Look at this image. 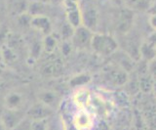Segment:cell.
Returning a JSON list of instances; mask_svg holds the SVG:
<instances>
[{"label": "cell", "mask_w": 156, "mask_h": 130, "mask_svg": "<svg viewBox=\"0 0 156 130\" xmlns=\"http://www.w3.org/2000/svg\"><path fill=\"white\" fill-rule=\"evenodd\" d=\"M63 5L66 8L67 23L74 28L82 26L81 8L76 0H65Z\"/></svg>", "instance_id": "6da1fadb"}, {"label": "cell", "mask_w": 156, "mask_h": 130, "mask_svg": "<svg viewBox=\"0 0 156 130\" xmlns=\"http://www.w3.org/2000/svg\"><path fill=\"white\" fill-rule=\"evenodd\" d=\"M24 118V114L21 110H8L6 109L1 114L0 121L6 130H12Z\"/></svg>", "instance_id": "7a4b0ae2"}, {"label": "cell", "mask_w": 156, "mask_h": 130, "mask_svg": "<svg viewBox=\"0 0 156 130\" xmlns=\"http://www.w3.org/2000/svg\"><path fill=\"white\" fill-rule=\"evenodd\" d=\"M94 33L89 28L84 26H80L74 28V32L72 34V41L73 44L77 47H84L88 43H92Z\"/></svg>", "instance_id": "3957f363"}, {"label": "cell", "mask_w": 156, "mask_h": 130, "mask_svg": "<svg viewBox=\"0 0 156 130\" xmlns=\"http://www.w3.org/2000/svg\"><path fill=\"white\" fill-rule=\"evenodd\" d=\"M51 114L52 110L50 107L44 105L41 102H38L29 108L26 115L30 120H44L50 117Z\"/></svg>", "instance_id": "277c9868"}, {"label": "cell", "mask_w": 156, "mask_h": 130, "mask_svg": "<svg viewBox=\"0 0 156 130\" xmlns=\"http://www.w3.org/2000/svg\"><path fill=\"white\" fill-rule=\"evenodd\" d=\"M82 26L94 31L98 23V13L95 7L91 5H86L85 9H81Z\"/></svg>", "instance_id": "5b68a950"}, {"label": "cell", "mask_w": 156, "mask_h": 130, "mask_svg": "<svg viewBox=\"0 0 156 130\" xmlns=\"http://www.w3.org/2000/svg\"><path fill=\"white\" fill-rule=\"evenodd\" d=\"M30 27L37 31H40L42 34L48 35L52 33V23L50 19L45 15L34 16L30 19Z\"/></svg>", "instance_id": "8992f818"}, {"label": "cell", "mask_w": 156, "mask_h": 130, "mask_svg": "<svg viewBox=\"0 0 156 130\" xmlns=\"http://www.w3.org/2000/svg\"><path fill=\"white\" fill-rule=\"evenodd\" d=\"M74 125L78 130H84L92 127L93 125V119L91 115L86 113L85 110L77 113L74 117Z\"/></svg>", "instance_id": "52a82bcc"}, {"label": "cell", "mask_w": 156, "mask_h": 130, "mask_svg": "<svg viewBox=\"0 0 156 130\" xmlns=\"http://www.w3.org/2000/svg\"><path fill=\"white\" fill-rule=\"evenodd\" d=\"M4 104L8 110H20L23 105V96L17 92H11L5 97Z\"/></svg>", "instance_id": "ba28073f"}, {"label": "cell", "mask_w": 156, "mask_h": 130, "mask_svg": "<svg viewBox=\"0 0 156 130\" xmlns=\"http://www.w3.org/2000/svg\"><path fill=\"white\" fill-rule=\"evenodd\" d=\"M38 100H39V102H41L44 105H46L48 107L51 108L57 103V95L56 93L52 92V91L44 90L38 94Z\"/></svg>", "instance_id": "9c48e42d"}, {"label": "cell", "mask_w": 156, "mask_h": 130, "mask_svg": "<svg viewBox=\"0 0 156 130\" xmlns=\"http://www.w3.org/2000/svg\"><path fill=\"white\" fill-rule=\"evenodd\" d=\"M42 46H43V49L47 53H52L55 51L57 47V40H56V38L52 35V33L51 34L45 35V37H44V39L42 41Z\"/></svg>", "instance_id": "30bf717a"}, {"label": "cell", "mask_w": 156, "mask_h": 130, "mask_svg": "<svg viewBox=\"0 0 156 130\" xmlns=\"http://www.w3.org/2000/svg\"><path fill=\"white\" fill-rule=\"evenodd\" d=\"M2 56L3 62L13 63L17 60V55L13 52L11 48H2Z\"/></svg>", "instance_id": "8fae6325"}, {"label": "cell", "mask_w": 156, "mask_h": 130, "mask_svg": "<svg viewBox=\"0 0 156 130\" xmlns=\"http://www.w3.org/2000/svg\"><path fill=\"white\" fill-rule=\"evenodd\" d=\"M47 119L31 120V130H47Z\"/></svg>", "instance_id": "7c38bea8"}, {"label": "cell", "mask_w": 156, "mask_h": 130, "mask_svg": "<svg viewBox=\"0 0 156 130\" xmlns=\"http://www.w3.org/2000/svg\"><path fill=\"white\" fill-rule=\"evenodd\" d=\"M12 130H31V120L26 117Z\"/></svg>", "instance_id": "4fadbf2b"}, {"label": "cell", "mask_w": 156, "mask_h": 130, "mask_svg": "<svg viewBox=\"0 0 156 130\" xmlns=\"http://www.w3.org/2000/svg\"><path fill=\"white\" fill-rule=\"evenodd\" d=\"M43 49V46H42V42L39 43V42H35L32 44V47H31V56L32 57H35L37 58L38 56H40V53H41V50Z\"/></svg>", "instance_id": "5bb4252c"}, {"label": "cell", "mask_w": 156, "mask_h": 130, "mask_svg": "<svg viewBox=\"0 0 156 130\" xmlns=\"http://www.w3.org/2000/svg\"><path fill=\"white\" fill-rule=\"evenodd\" d=\"M150 23H151V26L156 28V15H153L150 18Z\"/></svg>", "instance_id": "9a60e30c"}, {"label": "cell", "mask_w": 156, "mask_h": 130, "mask_svg": "<svg viewBox=\"0 0 156 130\" xmlns=\"http://www.w3.org/2000/svg\"><path fill=\"white\" fill-rule=\"evenodd\" d=\"M65 0H49V2L52 3V4H61L63 3Z\"/></svg>", "instance_id": "2e32d148"}, {"label": "cell", "mask_w": 156, "mask_h": 130, "mask_svg": "<svg viewBox=\"0 0 156 130\" xmlns=\"http://www.w3.org/2000/svg\"><path fill=\"white\" fill-rule=\"evenodd\" d=\"M3 62V56H2V48H0V63Z\"/></svg>", "instance_id": "e0dca14e"}, {"label": "cell", "mask_w": 156, "mask_h": 130, "mask_svg": "<svg viewBox=\"0 0 156 130\" xmlns=\"http://www.w3.org/2000/svg\"><path fill=\"white\" fill-rule=\"evenodd\" d=\"M36 1H38V2H41V3H47V2H49V0H36Z\"/></svg>", "instance_id": "ac0fdd59"}, {"label": "cell", "mask_w": 156, "mask_h": 130, "mask_svg": "<svg viewBox=\"0 0 156 130\" xmlns=\"http://www.w3.org/2000/svg\"><path fill=\"white\" fill-rule=\"evenodd\" d=\"M0 130H6L4 128V126H3V124L1 123V121H0Z\"/></svg>", "instance_id": "d6986e66"}, {"label": "cell", "mask_w": 156, "mask_h": 130, "mask_svg": "<svg viewBox=\"0 0 156 130\" xmlns=\"http://www.w3.org/2000/svg\"><path fill=\"white\" fill-rule=\"evenodd\" d=\"M3 74V69L1 68V67H0V76H1Z\"/></svg>", "instance_id": "ffe728a7"}]
</instances>
